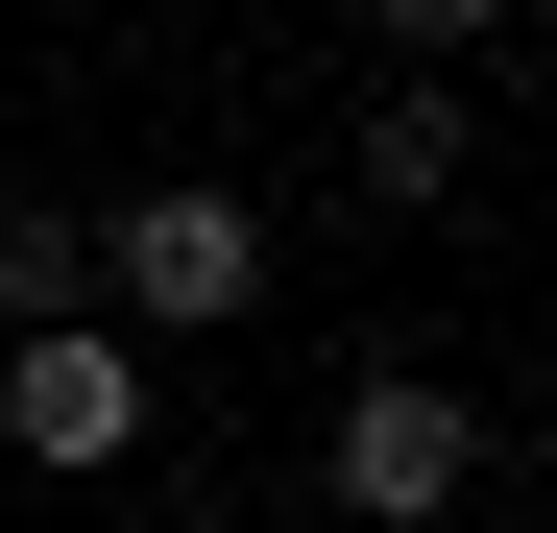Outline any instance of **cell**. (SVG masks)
<instances>
[{"label": "cell", "instance_id": "cell-1", "mask_svg": "<svg viewBox=\"0 0 557 533\" xmlns=\"http://www.w3.org/2000/svg\"><path fill=\"white\" fill-rule=\"evenodd\" d=\"M98 315H122V339H219V315H267V195H243V170H146V195L98 219Z\"/></svg>", "mask_w": 557, "mask_h": 533}, {"label": "cell", "instance_id": "cell-2", "mask_svg": "<svg viewBox=\"0 0 557 533\" xmlns=\"http://www.w3.org/2000/svg\"><path fill=\"white\" fill-rule=\"evenodd\" d=\"M315 485H339L363 533H436L460 485H485V412H460L436 364H363V388H339V436H315Z\"/></svg>", "mask_w": 557, "mask_h": 533}, {"label": "cell", "instance_id": "cell-3", "mask_svg": "<svg viewBox=\"0 0 557 533\" xmlns=\"http://www.w3.org/2000/svg\"><path fill=\"white\" fill-rule=\"evenodd\" d=\"M0 461H49V485L146 461V339H122V315H49V339H0Z\"/></svg>", "mask_w": 557, "mask_h": 533}, {"label": "cell", "instance_id": "cell-4", "mask_svg": "<svg viewBox=\"0 0 557 533\" xmlns=\"http://www.w3.org/2000/svg\"><path fill=\"white\" fill-rule=\"evenodd\" d=\"M49 315H98V219L0 195V339H49Z\"/></svg>", "mask_w": 557, "mask_h": 533}, {"label": "cell", "instance_id": "cell-5", "mask_svg": "<svg viewBox=\"0 0 557 533\" xmlns=\"http://www.w3.org/2000/svg\"><path fill=\"white\" fill-rule=\"evenodd\" d=\"M460 170H485V146H460V98H436V73H388V122H363V195H388V219H436Z\"/></svg>", "mask_w": 557, "mask_h": 533}, {"label": "cell", "instance_id": "cell-6", "mask_svg": "<svg viewBox=\"0 0 557 533\" xmlns=\"http://www.w3.org/2000/svg\"><path fill=\"white\" fill-rule=\"evenodd\" d=\"M363 25H388V73H436V49H485L509 0H363Z\"/></svg>", "mask_w": 557, "mask_h": 533}, {"label": "cell", "instance_id": "cell-7", "mask_svg": "<svg viewBox=\"0 0 557 533\" xmlns=\"http://www.w3.org/2000/svg\"><path fill=\"white\" fill-rule=\"evenodd\" d=\"M0 25H25V0H0Z\"/></svg>", "mask_w": 557, "mask_h": 533}]
</instances>
